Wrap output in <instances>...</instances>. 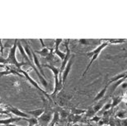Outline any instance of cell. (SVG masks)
I'll return each instance as SVG.
<instances>
[{"label":"cell","instance_id":"8992f818","mask_svg":"<svg viewBox=\"0 0 127 126\" xmlns=\"http://www.w3.org/2000/svg\"><path fill=\"white\" fill-rule=\"evenodd\" d=\"M6 108H7V111L12 113L13 115H15L16 116L19 118H31V115L27 114L26 112L22 111L21 110L17 109V107L12 106V105H7Z\"/></svg>","mask_w":127,"mask_h":126},{"label":"cell","instance_id":"277c9868","mask_svg":"<svg viewBox=\"0 0 127 126\" xmlns=\"http://www.w3.org/2000/svg\"><path fill=\"white\" fill-rule=\"evenodd\" d=\"M20 74H22L23 76L26 77V78L28 80V82L31 83L33 87H34L35 89H37L38 91L40 92V95H43V96H45V97H46L48 100L49 101H51V98H50V95L48 94V93H46V92L45 91H44L42 89V88H40V87H39V85H38V83L36 82L35 81V80H33L32 79V77H30V75L28 74V73H27V71H24V70H22V69H21V70H19L18 71Z\"/></svg>","mask_w":127,"mask_h":126},{"label":"cell","instance_id":"ac0fdd59","mask_svg":"<svg viewBox=\"0 0 127 126\" xmlns=\"http://www.w3.org/2000/svg\"><path fill=\"white\" fill-rule=\"evenodd\" d=\"M104 102H103V101H101L100 102L97 103V104H96L94 106H93V110H94V112L96 113V112H98L99 110H100L101 108H103L104 106Z\"/></svg>","mask_w":127,"mask_h":126},{"label":"cell","instance_id":"9c48e42d","mask_svg":"<svg viewBox=\"0 0 127 126\" xmlns=\"http://www.w3.org/2000/svg\"><path fill=\"white\" fill-rule=\"evenodd\" d=\"M32 57H33V63H34L35 66L36 67V69H38V71L40 72V74L44 77H45L44 71H43V69H42V66L40 64V61H39V59H38V57L36 56V54H35L34 52V50H32Z\"/></svg>","mask_w":127,"mask_h":126},{"label":"cell","instance_id":"52a82bcc","mask_svg":"<svg viewBox=\"0 0 127 126\" xmlns=\"http://www.w3.org/2000/svg\"><path fill=\"white\" fill-rule=\"evenodd\" d=\"M68 40H66L65 41V49H66V53H65V58L62 61V64H61V67L60 68V74H62L64 69H65L66 65H67V64L68 63V61H69L70 59V50L69 48H68Z\"/></svg>","mask_w":127,"mask_h":126},{"label":"cell","instance_id":"5bb4252c","mask_svg":"<svg viewBox=\"0 0 127 126\" xmlns=\"http://www.w3.org/2000/svg\"><path fill=\"white\" fill-rule=\"evenodd\" d=\"M60 113L58 111H55L54 115H53L52 120H51V121H50L49 126H55L56 125H58V123L60 121Z\"/></svg>","mask_w":127,"mask_h":126},{"label":"cell","instance_id":"6da1fadb","mask_svg":"<svg viewBox=\"0 0 127 126\" xmlns=\"http://www.w3.org/2000/svg\"><path fill=\"white\" fill-rule=\"evenodd\" d=\"M17 42H18L17 40H14L13 45H12V47H10L8 57L7 58V64H13V65H15V67L17 68V71H19V70L22 69V67L23 66V65L27 64L26 62H24V61H22V62L17 61V57H16Z\"/></svg>","mask_w":127,"mask_h":126},{"label":"cell","instance_id":"cb8c5ba5","mask_svg":"<svg viewBox=\"0 0 127 126\" xmlns=\"http://www.w3.org/2000/svg\"><path fill=\"white\" fill-rule=\"evenodd\" d=\"M0 64H6L7 65V59H4L2 56H0Z\"/></svg>","mask_w":127,"mask_h":126},{"label":"cell","instance_id":"603a6c76","mask_svg":"<svg viewBox=\"0 0 127 126\" xmlns=\"http://www.w3.org/2000/svg\"><path fill=\"white\" fill-rule=\"evenodd\" d=\"M101 117H99V116H96V115H94V116H93L92 119H91L90 120L91 121H93V122H96V123H98L99 121H100L101 120Z\"/></svg>","mask_w":127,"mask_h":126},{"label":"cell","instance_id":"7c38bea8","mask_svg":"<svg viewBox=\"0 0 127 126\" xmlns=\"http://www.w3.org/2000/svg\"><path fill=\"white\" fill-rule=\"evenodd\" d=\"M109 84H106L105 87H104L100 91V92L98 93L97 95L96 96V97L94 98V100H93V101L96 102V101H101L102 98L104 97V96H105L106 92V90H107V87H108Z\"/></svg>","mask_w":127,"mask_h":126},{"label":"cell","instance_id":"7a4b0ae2","mask_svg":"<svg viewBox=\"0 0 127 126\" xmlns=\"http://www.w3.org/2000/svg\"><path fill=\"white\" fill-rule=\"evenodd\" d=\"M44 67L50 69V71L53 73L55 77V87L53 91L51 96H55L57 92L61 91L64 88V83L62 81H60V68L55 67L53 64H43Z\"/></svg>","mask_w":127,"mask_h":126},{"label":"cell","instance_id":"4dcf8cb0","mask_svg":"<svg viewBox=\"0 0 127 126\" xmlns=\"http://www.w3.org/2000/svg\"><path fill=\"white\" fill-rule=\"evenodd\" d=\"M35 126H40L39 125H35Z\"/></svg>","mask_w":127,"mask_h":126},{"label":"cell","instance_id":"d6986e66","mask_svg":"<svg viewBox=\"0 0 127 126\" xmlns=\"http://www.w3.org/2000/svg\"><path fill=\"white\" fill-rule=\"evenodd\" d=\"M54 52H55V54L62 60V61L64 59V58H65V53L64 52H62L61 50H60L59 49H55Z\"/></svg>","mask_w":127,"mask_h":126},{"label":"cell","instance_id":"30bf717a","mask_svg":"<svg viewBox=\"0 0 127 126\" xmlns=\"http://www.w3.org/2000/svg\"><path fill=\"white\" fill-rule=\"evenodd\" d=\"M21 120H22V118L10 117V118H7V119H5V120H0V125L7 126L8 125H12V124H14V123H16V122H18Z\"/></svg>","mask_w":127,"mask_h":126},{"label":"cell","instance_id":"83f0119b","mask_svg":"<svg viewBox=\"0 0 127 126\" xmlns=\"http://www.w3.org/2000/svg\"><path fill=\"white\" fill-rule=\"evenodd\" d=\"M73 126H79V125H76V124H74V125H73Z\"/></svg>","mask_w":127,"mask_h":126},{"label":"cell","instance_id":"f546056e","mask_svg":"<svg viewBox=\"0 0 127 126\" xmlns=\"http://www.w3.org/2000/svg\"><path fill=\"white\" fill-rule=\"evenodd\" d=\"M0 126H4V125H0Z\"/></svg>","mask_w":127,"mask_h":126},{"label":"cell","instance_id":"2e32d148","mask_svg":"<svg viewBox=\"0 0 127 126\" xmlns=\"http://www.w3.org/2000/svg\"><path fill=\"white\" fill-rule=\"evenodd\" d=\"M22 120L28 123V126H35L38 125V120L36 118L31 117V118H22Z\"/></svg>","mask_w":127,"mask_h":126},{"label":"cell","instance_id":"44dd1931","mask_svg":"<svg viewBox=\"0 0 127 126\" xmlns=\"http://www.w3.org/2000/svg\"><path fill=\"white\" fill-rule=\"evenodd\" d=\"M105 41L108 42L109 44H121L126 41V40H106Z\"/></svg>","mask_w":127,"mask_h":126},{"label":"cell","instance_id":"7402d4cb","mask_svg":"<svg viewBox=\"0 0 127 126\" xmlns=\"http://www.w3.org/2000/svg\"><path fill=\"white\" fill-rule=\"evenodd\" d=\"M64 41V40H62V39H56L55 41V49H59V46H60V45L61 44V43Z\"/></svg>","mask_w":127,"mask_h":126},{"label":"cell","instance_id":"9a60e30c","mask_svg":"<svg viewBox=\"0 0 127 126\" xmlns=\"http://www.w3.org/2000/svg\"><path fill=\"white\" fill-rule=\"evenodd\" d=\"M123 101V96H118V97L112 98V102H111V110L115 108L116 105H118L121 102Z\"/></svg>","mask_w":127,"mask_h":126},{"label":"cell","instance_id":"4316f807","mask_svg":"<svg viewBox=\"0 0 127 126\" xmlns=\"http://www.w3.org/2000/svg\"><path fill=\"white\" fill-rule=\"evenodd\" d=\"M7 126H18V125H14V124H12V125H7Z\"/></svg>","mask_w":127,"mask_h":126},{"label":"cell","instance_id":"4fadbf2b","mask_svg":"<svg viewBox=\"0 0 127 126\" xmlns=\"http://www.w3.org/2000/svg\"><path fill=\"white\" fill-rule=\"evenodd\" d=\"M50 50H50L49 48L45 47V48H42L40 50H34V52L35 53V54H40V56L46 58L50 54Z\"/></svg>","mask_w":127,"mask_h":126},{"label":"cell","instance_id":"8fae6325","mask_svg":"<svg viewBox=\"0 0 127 126\" xmlns=\"http://www.w3.org/2000/svg\"><path fill=\"white\" fill-rule=\"evenodd\" d=\"M44 112H45V109H43V108H40V109L28 110V111H27L26 113H27V114H28L29 115H32L34 118H36V119H38V118H39Z\"/></svg>","mask_w":127,"mask_h":126},{"label":"cell","instance_id":"484cf974","mask_svg":"<svg viewBox=\"0 0 127 126\" xmlns=\"http://www.w3.org/2000/svg\"><path fill=\"white\" fill-rule=\"evenodd\" d=\"M122 87L123 88H126L127 87V82H122Z\"/></svg>","mask_w":127,"mask_h":126},{"label":"cell","instance_id":"1f68e13d","mask_svg":"<svg viewBox=\"0 0 127 126\" xmlns=\"http://www.w3.org/2000/svg\"></svg>","mask_w":127,"mask_h":126},{"label":"cell","instance_id":"e0dca14e","mask_svg":"<svg viewBox=\"0 0 127 126\" xmlns=\"http://www.w3.org/2000/svg\"><path fill=\"white\" fill-rule=\"evenodd\" d=\"M116 117H117L119 119H121V120H126L127 119V111L126 110H120V111L116 115Z\"/></svg>","mask_w":127,"mask_h":126},{"label":"cell","instance_id":"ffe728a7","mask_svg":"<svg viewBox=\"0 0 127 126\" xmlns=\"http://www.w3.org/2000/svg\"><path fill=\"white\" fill-rule=\"evenodd\" d=\"M86 111H87V110H79V109H75V108L72 109V113L74 115H81L86 113Z\"/></svg>","mask_w":127,"mask_h":126},{"label":"cell","instance_id":"f1b7e54d","mask_svg":"<svg viewBox=\"0 0 127 126\" xmlns=\"http://www.w3.org/2000/svg\"><path fill=\"white\" fill-rule=\"evenodd\" d=\"M66 126H70V124H69V123H68L67 125H66Z\"/></svg>","mask_w":127,"mask_h":126},{"label":"cell","instance_id":"5b68a950","mask_svg":"<svg viewBox=\"0 0 127 126\" xmlns=\"http://www.w3.org/2000/svg\"><path fill=\"white\" fill-rule=\"evenodd\" d=\"M38 125L40 126H49L50 121H51V114L45 110V112L38 118Z\"/></svg>","mask_w":127,"mask_h":126},{"label":"cell","instance_id":"ba28073f","mask_svg":"<svg viewBox=\"0 0 127 126\" xmlns=\"http://www.w3.org/2000/svg\"><path fill=\"white\" fill-rule=\"evenodd\" d=\"M73 64V56L72 58H70L69 61L66 65L65 69H64V71L62 73V80H63V83H64V82L66 81V79H67L68 77V75L69 74L70 70H71V68H72V65Z\"/></svg>","mask_w":127,"mask_h":126},{"label":"cell","instance_id":"d4e9b609","mask_svg":"<svg viewBox=\"0 0 127 126\" xmlns=\"http://www.w3.org/2000/svg\"><path fill=\"white\" fill-rule=\"evenodd\" d=\"M40 42L41 43V46H42V48H45V45L44 41H43V40H42V39H40Z\"/></svg>","mask_w":127,"mask_h":126},{"label":"cell","instance_id":"3957f363","mask_svg":"<svg viewBox=\"0 0 127 126\" xmlns=\"http://www.w3.org/2000/svg\"><path fill=\"white\" fill-rule=\"evenodd\" d=\"M108 45H109V43L106 41V42L102 43V44H101V45H99V46L97 47V48H96V50H93V51H92V52H88V53H87V55H88V57H92V59H91V61L89 62V64L88 65V67L86 68V69H85L84 73H83V77L84 76V75L86 74V73L88 72V69H89V68H90V66H91V65H92L93 63L95 61L96 58L98 57V55L101 54V50H102L105 47L107 46Z\"/></svg>","mask_w":127,"mask_h":126}]
</instances>
